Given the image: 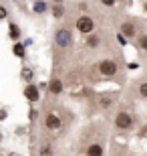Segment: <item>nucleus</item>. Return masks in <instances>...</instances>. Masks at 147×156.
<instances>
[{"instance_id":"1","label":"nucleus","mask_w":147,"mask_h":156,"mask_svg":"<svg viewBox=\"0 0 147 156\" xmlns=\"http://www.w3.org/2000/svg\"><path fill=\"white\" fill-rule=\"evenodd\" d=\"M97 71H99V75L101 77H115L117 75V71H119V65L115 63L113 59H103L101 63L97 65Z\"/></svg>"},{"instance_id":"2","label":"nucleus","mask_w":147,"mask_h":156,"mask_svg":"<svg viewBox=\"0 0 147 156\" xmlns=\"http://www.w3.org/2000/svg\"><path fill=\"white\" fill-rule=\"evenodd\" d=\"M55 43H57V47H61V49H68V47L73 45V35H71V30L65 29V27H61V29L55 33Z\"/></svg>"},{"instance_id":"3","label":"nucleus","mask_w":147,"mask_h":156,"mask_svg":"<svg viewBox=\"0 0 147 156\" xmlns=\"http://www.w3.org/2000/svg\"><path fill=\"white\" fill-rule=\"evenodd\" d=\"M75 27H77V30L83 33V35L95 33V20H93L91 16H87V14H83V16L77 18V20H75Z\"/></svg>"},{"instance_id":"4","label":"nucleus","mask_w":147,"mask_h":156,"mask_svg":"<svg viewBox=\"0 0 147 156\" xmlns=\"http://www.w3.org/2000/svg\"><path fill=\"white\" fill-rule=\"evenodd\" d=\"M115 128L117 130H131L133 128V118L127 112H119L115 116Z\"/></svg>"},{"instance_id":"5","label":"nucleus","mask_w":147,"mask_h":156,"mask_svg":"<svg viewBox=\"0 0 147 156\" xmlns=\"http://www.w3.org/2000/svg\"><path fill=\"white\" fill-rule=\"evenodd\" d=\"M24 98L28 99V101H38L40 99V93H38V87L32 85V83H26V87H24Z\"/></svg>"},{"instance_id":"6","label":"nucleus","mask_w":147,"mask_h":156,"mask_svg":"<svg viewBox=\"0 0 147 156\" xmlns=\"http://www.w3.org/2000/svg\"><path fill=\"white\" fill-rule=\"evenodd\" d=\"M45 126L48 130H58L62 126V120L57 116V114H46V120H45Z\"/></svg>"},{"instance_id":"7","label":"nucleus","mask_w":147,"mask_h":156,"mask_svg":"<svg viewBox=\"0 0 147 156\" xmlns=\"http://www.w3.org/2000/svg\"><path fill=\"white\" fill-rule=\"evenodd\" d=\"M48 91H51L52 95H61V93H62V79L52 77L51 83H48Z\"/></svg>"},{"instance_id":"8","label":"nucleus","mask_w":147,"mask_h":156,"mask_svg":"<svg viewBox=\"0 0 147 156\" xmlns=\"http://www.w3.org/2000/svg\"><path fill=\"white\" fill-rule=\"evenodd\" d=\"M103 154H105V150H103V144H99V142H93L87 148V156H103Z\"/></svg>"},{"instance_id":"9","label":"nucleus","mask_w":147,"mask_h":156,"mask_svg":"<svg viewBox=\"0 0 147 156\" xmlns=\"http://www.w3.org/2000/svg\"><path fill=\"white\" fill-rule=\"evenodd\" d=\"M121 33H123L127 39H133V37L137 35L135 24H133V23H123V24H121Z\"/></svg>"},{"instance_id":"10","label":"nucleus","mask_w":147,"mask_h":156,"mask_svg":"<svg viewBox=\"0 0 147 156\" xmlns=\"http://www.w3.org/2000/svg\"><path fill=\"white\" fill-rule=\"evenodd\" d=\"M99 45H101V37L97 35V33L87 35V47H89V49H97Z\"/></svg>"},{"instance_id":"11","label":"nucleus","mask_w":147,"mask_h":156,"mask_svg":"<svg viewBox=\"0 0 147 156\" xmlns=\"http://www.w3.org/2000/svg\"><path fill=\"white\" fill-rule=\"evenodd\" d=\"M8 35H10L12 41H18V39H20V27L14 24V23H10V24H8Z\"/></svg>"},{"instance_id":"12","label":"nucleus","mask_w":147,"mask_h":156,"mask_svg":"<svg viewBox=\"0 0 147 156\" xmlns=\"http://www.w3.org/2000/svg\"><path fill=\"white\" fill-rule=\"evenodd\" d=\"M12 51H14V55H16L18 59H24V57H26L24 45H22V43H18V41H14V47H12Z\"/></svg>"},{"instance_id":"13","label":"nucleus","mask_w":147,"mask_h":156,"mask_svg":"<svg viewBox=\"0 0 147 156\" xmlns=\"http://www.w3.org/2000/svg\"><path fill=\"white\" fill-rule=\"evenodd\" d=\"M52 16L55 18H62L65 16V6H62L61 2H55V6H52Z\"/></svg>"},{"instance_id":"14","label":"nucleus","mask_w":147,"mask_h":156,"mask_svg":"<svg viewBox=\"0 0 147 156\" xmlns=\"http://www.w3.org/2000/svg\"><path fill=\"white\" fill-rule=\"evenodd\" d=\"M111 104H113V98H111V95H101V98H99V105H101L103 110L111 108Z\"/></svg>"},{"instance_id":"15","label":"nucleus","mask_w":147,"mask_h":156,"mask_svg":"<svg viewBox=\"0 0 147 156\" xmlns=\"http://www.w3.org/2000/svg\"><path fill=\"white\" fill-rule=\"evenodd\" d=\"M20 77H22L26 83H30L32 81V77H34V73H32V69H28V67H24L22 71H20Z\"/></svg>"},{"instance_id":"16","label":"nucleus","mask_w":147,"mask_h":156,"mask_svg":"<svg viewBox=\"0 0 147 156\" xmlns=\"http://www.w3.org/2000/svg\"><path fill=\"white\" fill-rule=\"evenodd\" d=\"M38 156H52V146H51V144L40 146V152H38Z\"/></svg>"},{"instance_id":"17","label":"nucleus","mask_w":147,"mask_h":156,"mask_svg":"<svg viewBox=\"0 0 147 156\" xmlns=\"http://www.w3.org/2000/svg\"><path fill=\"white\" fill-rule=\"evenodd\" d=\"M45 10H46V4L42 2V0H38V2L34 4V12H36V14H42Z\"/></svg>"},{"instance_id":"18","label":"nucleus","mask_w":147,"mask_h":156,"mask_svg":"<svg viewBox=\"0 0 147 156\" xmlns=\"http://www.w3.org/2000/svg\"><path fill=\"white\" fill-rule=\"evenodd\" d=\"M139 95H141L143 99H147V81H141V83H139Z\"/></svg>"},{"instance_id":"19","label":"nucleus","mask_w":147,"mask_h":156,"mask_svg":"<svg viewBox=\"0 0 147 156\" xmlns=\"http://www.w3.org/2000/svg\"><path fill=\"white\" fill-rule=\"evenodd\" d=\"M137 43H139V49H141V51H147V35H141Z\"/></svg>"},{"instance_id":"20","label":"nucleus","mask_w":147,"mask_h":156,"mask_svg":"<svg viewBox=\"0 0 147 156\" xmlns=\"http://www.w3.org/2000/svg\"><path fill=\"white\" fill-rule=\"evenodd\" d=\"M6 16H8V10H6V6L0 4V20H4Z\"/></svg>"},{"instance_id":"21","label":"nucleus","mask_w":147,"mask_h":156,"mask_svg":"<svg viewBox=\"0 0 147 156\" xmlns=\"http://www.w3.org/2000/svg\"><path fill=\"white\" fill-rule=\"evenodd\" d=\"M115 2H117V0H101V4H103V6H109V8H113Z\"/></svg>"},{"instance_id":"22","label":"nucleus","mask_w":147,"mask_h":156,"mask_svg":"<svg viewBox=\"0 0 147 156\" xmlns=\"http://www.w3.org/2000/svg\"><path fill=\"white\" fill-rule=\"evenodd\" d=\"M4 118H6V112H4V110H0V120H4Z\"/></svg>"},{"instance_id":"23","label":"nucleus","mask_w":147,"mask_h":156,"mask_svg":"<svg viewBox=\"0 0 147 156\" xmlns=\"http://www.w3.org/2000/svg\"><path fill=\"white\" fill-rule=\"evenodd\" d=\"M8 156H18V154H14V152H12V154H8Z\"/></svg>"},{"instance_id":"24","label":"nucleus","mask_w":147,"mask_h":156,"mask_svg":"<svg viewBox=\"0 0 147 156\" xmlns=\"http://www.w3.org/2000/svg\"><path fill=\"white\" fill-rule=\"evenodd\" d=\"M52 2H62V0H52Z\"/></svg>"}]
</instances>
